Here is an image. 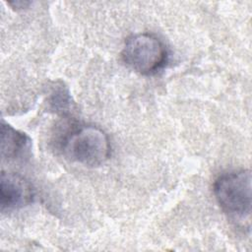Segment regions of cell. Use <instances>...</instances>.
I'll return each instance as SVG.
<instances>
[{"label":"cell","mask_w":252,"mask_h":252,"mask_svg":"<svg viewBox=\"0 0 252 252\" xmlns=\"http://www.w3.org/2000/svg\"><path fill=\"white\" fill-rule=\"evenodd\" d=\"M66 159L88 167L104 163L110 156V142L106 133L95 125L86 124L72 128L60 142Z\"/></svg>","instance_id":"cell-1"},{"label":"cell","mask_w":252,"mask_h":252,"mask_svg":"<svg viewBox=\"0 0 252 252\" xmlns=\"http://www.w3.org/2000/svg\"><path fill=\"white\" fill-rule=\"evenodd\" d=\"M121 56L129 68L141 75L150 76L165 66L168 52L163 41L156 34L141 32L127 37Z\"/></svg>","instance_id":"cell-2"},{"label":"cell","mask_w":252,"mask_h":252,"mask_svg":"<svg viewBox=\"0 0 252 252\" xmlns=\"http://www.w3.org/2000/svg\"><path fill=\"white\" fill-rule=\"evenodd\" d=\"M251 171L238 169L220 175L214 183V195L224 213L245 220L251 213Z\"/></svg>","instance_id":"cell-3"},{"label":"cell","mask_w":252,"mask_h":252,"mask_svg":"<svg viewBox=\"0 0 252 252\" xmlns=\"http://www.w3.org/2000/svg\"><path fill=\"white\" fill-rule=\"evenodd\" d=\"M32 184L17 173L2 171L0 179V205L2 211H12L28 206L33 201Z\"/></svg>","instance_id":"cell-4"},{"label":"cell","mask_w":252,"mask_h":252,"mask_svg":"<svg viewBox=\"0 0 252 252\" xmlns=\"http://www.w3.org/2000/svg\"><path fill=\"white\" fill-rule=\"evenodd\" d=\"M31 139L29 136L15 129L10 124L1 123V157L3 159L12 160L20 158L29 150Z\"/></svg>","instance_id":"cell-5"},{"label":"cell","mask_w":252,"mask_h":252,"mask_svg":"<svg viewBox=\"0 0 252 252\" xmlns=\"http://www.w3.org/2000/svg\"><path fill=\"white\" fill-rule=\"evenodd\" d=\"M49 104L51 109L57 112H67L71 106V97L67 90H64L63 86H59L53 90L49 98Z\"/></svg>","instance_id":"cell-6"},{"label":"cell","mask_w":252,"mask_h":252,"mask_svg":"<svg viewBox=\"0 0 252 252\" xmlns=\"http://www.w3.org/2000/svg\"><path fill=\"white\" fill-rule=\"evenodd\" d=\"M9 5H14V7L16 8H20V9H23V8H26L28 7L31 2H25V1H16V2H9L8 3Z\"/></svg>","instance_id":"cell-7"}]
</instances>
